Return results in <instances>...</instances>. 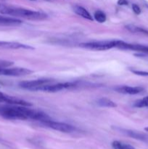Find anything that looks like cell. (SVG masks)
Segmentation results:
<instances>
[{
  "label": "cell",
  "mask_w": 148,
  "mask_h": 149,
  "mask_svg": "<svg viewBox=\"0 0 148 149\" xmlns=\"http://www.w3.org/2000/svg\"><path fill=\"white\" fill-rule=\"evenodd\" d=\"M25 106L5 104L0 106V116L8 120H27L24 113Z\"/></svg>",
  "instance_id": "6da1fadb"
},
{
  "label": "cell",
  "mask_w": 148,
  "mask_h": 149,
  "mask_svg": "<svg viewBox=\"0 0 148 149\" xmlns=\"http://www.w3.org/2000/svg\"><path fill=\"white\" fill-rule=\"evenodd\" d=\"M9 15L14 16V17H20L23 18L28 19V20H44L47 17V15L41 12L33 11L31 10H28L20 7H11L10 6Z\"/></svg>",
  "instance_id": "7a4b0ae2"
},
{
  "label": "cell",
  "mask_w": 148,
  "mask_h": 149,
  "mask_svg": "<svg viewBox=\"0 0 148 149\" xmlns=\"http://www.w3.org/2000/svg\"><path fill=\"white\" fill-rule=\"evenodd\" d=\"M119 43V40L113 41H100V42H85L80 44L79 46L85 49H91L95 51H103L117 47Z\"/></svg>",
  "instance_id": "3957f363"
},
{
  "label": "cell",
  "mask_w": 148,
  "mask_h": 149,
  "mask_svg": "<svg viewBox=\"0 0 148 149\" xmlns=\"http://www.w3.org/2000/svg\"><path fill=\"white\" fill-rule=\"evenodd\" d=\"M75 84L74 83L66 82V83H58V84H46L44 85L39 86L34 89L33 91H44L48 93H56L61 91L65 89H69L74 87Z\"/></svg>",
  "instance_id": "277c9868"
},
{
  "label": "cell",
  "mask_w": 148,
  "mask_h": 149,
  "mask_svg": "<svg viewBox=\"0 0 148 149\" xmlns=\"http://www.w3.org/2000/svg\"><path fill=\"white\" fill-rule=\"evenodd\" d=\"M41 124H42L44 126L46 127L54 130L59 131V132H65V133H71V132H73L75 130V127L72 126L71 125H68V124L63 123V122H58L52 120H49L42 122Z\"/></svg>",
  "instance_id": "5b68a950"
},
{
  "label": "cell",
  "mask_w": 148,
  "mask_h": 149,
  "mask_svg": "<svg viewBox=\"0 0 148 149\" xmlns=\"http://www.w3.org/2000/svg\"><path fill=\"white\" fill-rule=\"evenodd\" d=\"M33 71L30 69L25 68H0V75L7 76V77H23L32 74Z\"/></svg>",
  "instance_id": "8992f818"
},
{
  "label": "cell",
  "mask_w": 148,
  "mask_h": 149,
  "mask_svg": "<svg viewBox=\"0 0 148 149\" xmlns=\"http://www.w3.org/2000/svg\"><path fill=\"white\" fill-rule=\"evenodd\" d=\"M54 81V80L50 79H40L31 80V81H23L19 83V87L25 90L33 91L34 89L39 86L44 85V84H50Z\"/></svg>",
  "instance_id": "52a82bcc"
},
{
  "label": "cell",
  "mask_w": 148,
  "mask_h": 149,
  "mask_svg": "<svg viewBox=\"0 0 148 149\" xmlns=\"http://www.w3.org/2000/svg\"><path fill=\"white\" fill-rule=\"evenodd\" d=\"M34 49L29 45H23L19 42H4L0 41V49Z\"/></svg>",
  "instance_id": "ba28073f"
},
{
  "label": "cell",
  "mask_w": 148,
  "mask_h": 149,
  "mask_svg": "<svg viewBox=\"0 0 148 149\" xmlns=\"http://www.w3.org/2000/svg\"><path fill=\"white\" fill-rule=\"evenodd\" d=\"M117 93L121 94L127 95H136L142 93L144 90V88L142 87H130V86H118L114 88Z\"/></svg>",
  "instance_id": "9c48e42d"
},
{
  "label": "cell",
  "mask_w": 148,
  "mask_h": 149,
  "mask_svg": "<svg viewBox=\"0 0 148 149\" xmlns=\"http://www.w3.org/2000/svg\"><path fill=\"white\" fill-rule=\"evenodd\" d=\"M21 23L22 20H20V19L0 15V26H15L20 25Z\"/></svg>",
  "instance_id": "30bf717a"
},
{
  "label": "cell",
  "mask_w": 148,
  "mask_h": 149,
  "mask_svg": "<svg viewBox=\"0 0 148 149\" xmlns=\"http://www.w3.org/2000/svg\"><path fill=\"white\" fill-rule=\"evenodd\" d=\"M120 131L122 133L125 134L126 135L131 137L132 138H134V139L142 141H148V137L145 134L140 133L139 132H135V131L133 130H129L120 129Z\"/></svg>",
  "instance_id": "8fae6325"
},
{
  "label": "cell",
  "mask_w": 148,
  "mask_h": 149,
  "mask_svg": "<svg viewBox=\"0 0 148 149\" xmlns=\"http://www.w3.org/2000/svg\"><path fill=\"white\" fill-rule=\"evenodd\" d=\"M73 11L75 14L84 17V18L87 19L89 20H93V17L91 15V14L84 7H81V6L76 5L73 7Z\"/></svg>",
  "instance_id": "7c38bea8"
},
{
  "label": "cell",
  "mask_w": 148,
  "mask_h": 149,
  "mask_svg": "<svg viewBox=\"0 0 148 149\" xmlns=\"http://www.w3.org/2000/svg\"><path fill=\"white\" fill-rule=\"evenodd\" d=\"M97 104L100 107L106 108H115L117 106L115 103L107 97H101L97 100Z\"/></svg>",
  "instance_id": "4fadbf2b"
},
{
  "label": "cell",
  "mask_w": 148,
  "mask_h": 149,
  "mask_svg": "<svg viewBox=\"0 0 148 149\" xmlns=\"http://www.w3.org/2000/svg\"><path fill=\"white\" fill-rule=\"evenodd\" d=\"M125 28H126L129 32H131V33H144V34H146L148 36V31L146 30L145 29H144V28L139 27V26H136L133 24L126 25V26H125Z\"/></svg>",
  "instance_id": "5bb4252c"
},
{
  "label": "cell",
  "mask_w": 148,
  "mask_h": 149,
  "mask_svg": "<svg viewBox=\"0 0 148 149\" xmlns=\"http://www.w3.org/2000/svg\"><path fill=\"white\" fill-rule=\"evenodd\" d=\"M112 147L113 149H135L133 146L119 141H113L112 143Z\"/></svg>",
  "instance_id": "9a60e30c"
},
{
  "label": "cell",
  "mask_w": 148,
  "mask_h": 149,
  "mask_svg": "<svg viewBox=\"0 0 148 149\" xmlns=\"http://www.w3.org/2000/svg\"><path fill=\"white\" fill-rule=\"evenodd\" d=\"M94 17L97 22L100 23H104L106 21V19H107V17H106V15L104 12L101 11V10H97V11L94 13Z\"/></svg>",
  "instance_id": "2e32d148"
},
{
  "label": "cell",
  "mask_w": 148,
  "mask_h": 149,
  "mask_svg": "<svg viewBox=\"0 0 148 149\" xmlns=\"http://www.w3.org/2000/svg\"><path fill=\"white\" fill-rule=\"evenodd\" d=\"M133 106L136 108L148 107V96H146L141 100H138L133 103Z\"/></svg>",
  "instance_id": "e0dca14e"
},
{
  "label": "cell",
  "mask_w": 148,
  "mask_h": 149,
  "mask_svg": "<svg viewBox=\"0 0 148 149\" xmlns=\"http://www.w3.org/2000/svg\"><path fill=\"white\" fill-rule=\"evenodd\" d=\"M10 6L5 5L0 3V14L1 15H8L9 11H10Z\"/></svg>",
  "instance_id": "ac0fdd59"
},
{
  "label": "cell",
  "mask_w": 148,
  "mask_h": 149,
  "mask_svg": "<svg viewBox=\"0 0 148 149\" xmlns=\"http://www.w3.org/2000/svg\"><path fill=\"white\" fill-rule=\"evenodd\" d=\"M13 65V62L6 60H0V68H6V67H11Z\"/></svg>",
  "instance_id": "d6986e66"
},
{
  "label": "cell",
  "mask_w": 148,
  "mask_h": 149,
  "mask_svg": "<svg viewBox=\"0 0 148 149\" xmlns=\"http://www.w3.org/2000/svg\"><path fill=\"white\" fill-rule=\"evenodd\" d=\"M131 72L138 76H142V77H148V72L143 71H137V70H131Z\"/></svg>",
  "instance_id": "ffe728a7"
},
{
  "label": "cell",
  "mask_w": 148,
  "mask_h": 149,
  "mask_svg": "<svg viewBox=\"0 0 148 149\" xmlns=\"http://www.w3.org/2000/svg\"><path fill=\"white\" fill-rule=\"evenodd\" d=\"M132 10H133V13L136 15H139L141 13V9L137 4H132Z\"/></svg>",
  "instance_id": "44dd1931"
},
{
  "label": "cell",
  "mask_w": 148,
  "mask_h": 149,
  "mask_svg": "<svg viewBox=\"0 0 148 149\" xmlns=\"http://www.w3.org/2000/svg\"><path fill=\"white\" fill-rule=\"evenodd\" d=\"M117 4L120 6L128 5L129 4V1L127 0H118Z\"/></svg>",
  "instance_id": "7402d4cb"
},
{
  "label": "cell",
  "mask_w": 148,
  "mask_h": 149,
  "mask_svg": "<svg viewBox=\"0 0 148 149\" xmlns=\"http://www.w3.org/2000/svg\"><path fill=\"white\" fill-rule=\"evenodd\" d=\"M145 130L147 131V132H148V127H145Z\"/></svg>",
  "instance_id": "603a6c76"
},
{
  "label": "cell",
  "mask_w": 148,
  "mask_h": 149,
  "mask_svg": "<svg viewBox=\"0 0 148 149\" xmlns=\"http://www.w3.org/2000/svg\"><path fill=\"white\" fill-rule=\"evenodd\" d=\"M29 1H36V0H29Z\"/></svg>",
  "instance_id": "cb8c5ba5"
}]
</instances>
